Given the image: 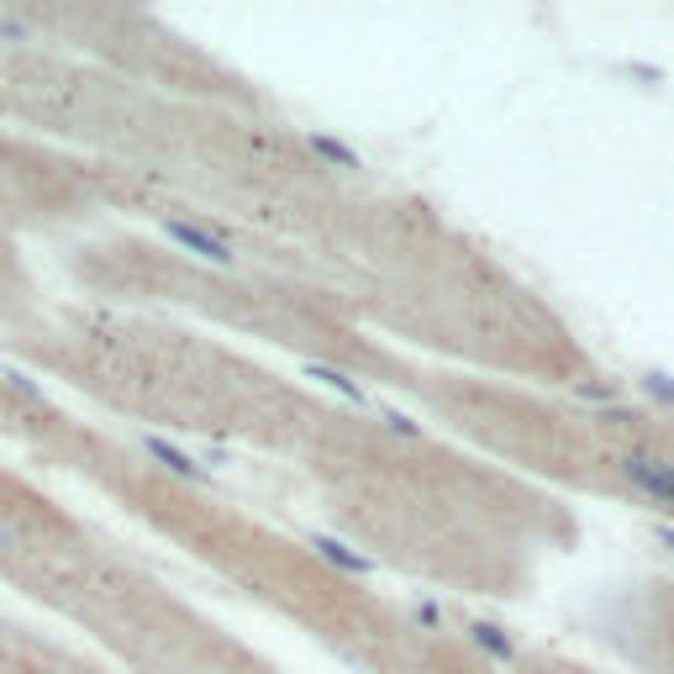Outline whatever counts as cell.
<instances>
[{
  "label": "cell",
  "mask_w": 674,
  "mask_h": 674,
  "mask_svg": "<svg viewBox=\"0 0 674 674\" xmlns=\"http://www.w3.org/2000/svg\"><path fill=\"white\" fill-rule=\"evenodd\" d=\"M617 475H622V485L638 501L659 506V511H674V458L670 454H659V448H627L617 458Z\"/></svg>",
  "instance_id": "1"
},
{
  "label": "cell",
  "mask_w": 674,
  "mask_h": 674,
  "mask_svg": "<svg viewBox=\"0 0 674 674\" xmlns=\"http://www.w3.org/2000/svg\"><path fill=\"white\" fill-rule=\"evenodd\" d=\"M168 238H174V242H185L191 253H200V259H211V264H221V269L232 264V248H227L221 238H206L200 227H185V221H168Z\"/></svg>",
  "instance_id": "2"
}]
</instances>
